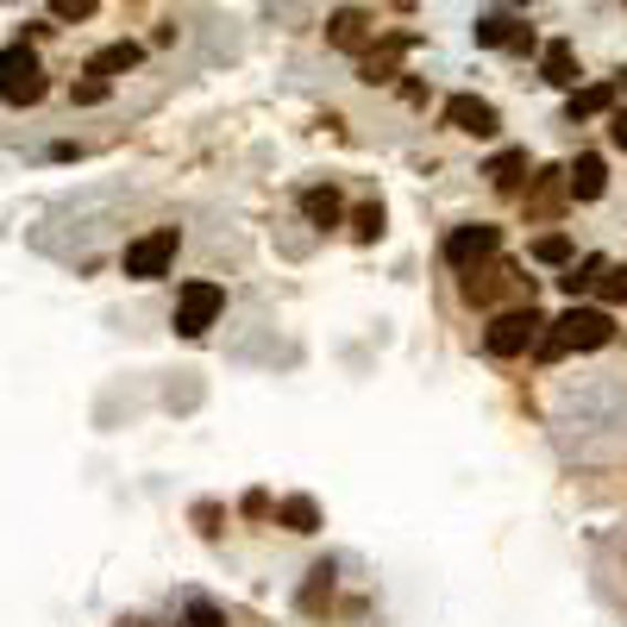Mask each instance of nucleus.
I'll use <instances>...</instances> for the list:
<instances>
[{
	"label": "nucleus",
	"mask_w": 627,
	"mask_h": 627,
	"mask_svg": "<svg viewBox=\"0 0 627 627\" xmlns=\"http://www.w3.org/2000/svg\"><path fill=\"white\" fill-rule=\"evenodd\" d=\"M571 201L565 189V170L559 163H546V170H533L528 189H521V214H528V226H540V220H559V208Z\"/></svg>",
	"instance_id": "obj_8"
},
{
	"label": "nucleus",
	"mask_w": 627,
	"mask_h": 627,
	"mask_svg": "<svg viewBox=\"0 0 627 627\" xmlns=\"http://www.w3.org/2000/svg\"><path fill=\"white\" fill-rule=\"evenodd\" d=\"M402 51H414V32H395V39H383L376 51H364V63H358V82L364 88H376V82H395V57Z\"/></svg>",
	"instance_id": "obj_12"
},
{
	"label": "nucleus",
	"mask_w": 627,
	"mask_h": 627,
	"mask_svg": "<svg viewBox=\"0 0 627 627\" xmlns=\"http://www.w3.org/2000/svg\"><path fill=\"white\" fill-rule=\"evenodd\" d=\"M371 39H376V25H371V13H364V7H339L333 20H327V44H333V51L364 57V51H371Z\"/></svg>",
	"instance_id": "obj_10"
},
{
	"label": "nucleus",
	"mask_w": 627,
	"mask_h": 627,
	"mask_svg": "<svg viewBox=\"0 0 627 627\" xmlns=\"http://www.w3.org/2000/svg\"><path fill=\"white\" fill-rule=\"evenodd\" d=\"M301 220H308V226H320V233H333L339 220H346V201H339L333 182H314V189H301Z\"/></svg>",
	"instance_id": "obj_14"
},
{
	"label": "nucleus",
	"mask_w": 627,
	"mask_h": 627,
	"mask_svg": "<svg viewBox=\"0 0 627 627\" xmlns=\"http://www.w3.org/2000/svg\"><path fill=\"white\" fill-rule=\"evenodd\" d=\"M276 528L320 533V502H314V496H283V502H276Z\"/></svg>",
	"instance_id": "obj_19"
},
{
	"label": "nucleus",
	"mask_w": 627,
	"mask_h": 627,
	"mask_svg": "<svg viewBox=\"0 0 627 627\" xmlns=\"http://www.w3.org/2000/svg\"><path fill=\"white\" fill-rule=\"evenodd\" d=\"M608 339H615V314L608 308H584V301H571L559 320H546V333H540V346H533V358L540 364H552V358L565 352H603Z\"/></svg>",
	"instance_id": "obj_1"
},
{
	"label": "nucleus",
	"mask_w": 627,
	"mask_h": 627,
	"mask_svg": "<svg viewBox=\"0 0 627 627\" xmlns=\"http://www.w3.org/2000/svg\"><path fill=\"white\" fill-rule=\"evenodd\" d=\"M195 521H201V533H220V528H214V521H220V509H214V502H201V509H195Z\"/></svg>",
	"instance_id": "obj_30"
},
{
	"label": "nucleus",
	"mask_w": 627,
	"mask_h": 627,
	"mask_svg": "<svg viewBox=\"0 0 627 627\" xmlns=\"http://www.w3.org/2000/svg\"><path fill=\"white\" fill-rule=\"evenodd\" d=\"M565 189H571V201H603L608 195V163L596 151H577L565 163Z\"/></svg>",
	"instance_id": "obj_11"
},
{
	"label": "nucleus",
	"mask_w": 627,
	"mask_h": 627,
	"mask_svg": "<svg viewBox=\"0 0 627 627\" xmlns=\"http://www.w3.org/2000/svg\"><path fill=\"white\" fill-rule=\"evenodd\" d=\"M608 145H615V151H627V107H615V114H608Z\"/></svg>",
	"instance_id": "obj_28"
},
{
	"label": "nucleus",
	"mask_w": 627,
	"mask_h": 627,
	"mask_svg": "<svg viewBox=\"0 0 627 627\" xmlns=\"http://www.w3.org/2000/svg\"><path fill=\"white\" fill-rule=\"evenodd\" d=\"M470 32H477V44H483V51H509V44H514V32H521V25H514L509 13H483V20L470 25Z\"/></svg>",
	"instance_id": "obj_21"
},
{
	"label": "nucleus",
	"mask_w": 627,
	"mask_h": 627,
	"mask_svg": "<svg viewBox=\"0 0 627 627\" xmlns=\"http://www.w3.org/2000/svg\"><path fill=\"white\" fill-rule=\"evenodd\" d=\"M177 252H182V233H177V226H151L145 238H132V245L119 252V270L132 276V283H157V276H170Z\"/></svg>",
	"instance_id": "obj_6"
},
{
	"label": "nucleus",
	"mask_w": 627,
	"mask_h": 627,
	"mask_svg": "<svg viewBox=\"0 0 627 627\" xmlns=\"http://www.w3.org/2000/svg\"><path fill=\"white\" fill-rule=\"evenodd\" d=\"M439 119H446L451 132H465V138H496L502 132V114H496V100H483V95H451Z\"/></svg>",
	"instance_id": "obj_9"
},
{
	"label": "nucleus",
	"mask_w": 627,
	"mask_h": 627,
	"mask_svg": "<svg viewBox=\"0 0 627 627\" xmlns=\"http://www.w3.org/2000/svg\"><path fill=\"white\" fill-rule=\"evenodd\" d=\"M51 95V76H44V57L25 39H13L0 51V100L7 107H39Z\"/></svg>",
	"instance_id": "obj_2"
},
{
	"label": "nucleus",
	"mask_w": 627,
	"mask_h": 627,
	"mask_svg": "<svg viewBox=\"0 0 627 627\" xmlns=\"http://www.w3.org/2000/svg\"><path fill=\"white\" fill-rule=\"evenodd\" d=\"M608 257H584V264H565V276H559V289L577 301V295H596V283H603Z\"/></svg>",
	"instance_id": "obj_20"
},
{
	"label": "nucleus",
	"mask_w": 627,
	"mask_h": 627,
	"mask_svg": "<svg viewBox=\"0 0 627 627\" xmlns=\"http://www.w3.org/2000/svg\"><path fill=\"white\" fill-rule=\"evenodd\" d=\"M458 295H465V308H496V301L528 308V301H533V276H521L514 264L496 257V264H483L477 276H465V289H458Z\"/></svg>",
	"instance_id": "obj_4"
},
{
	"label": "nucleus",
	"mask_w": 627,
	"mask_h": 627,
	"mask_svg": "<svg viewBox=\"0 0 627 627\" xmlns=\"http://www.w3.org/2000/svg\"><path fill=\"white\" fill-rule=\"evenodd\" d=\"M483 177H490V189L496 195H521V182L533 177V157L514 145V151H496L490 163H483Z\"/></svg>",
	"instance_id": "obj_13"
},
{
	"label": "nucleus",
	"mask_w": 627,
	"mask_h": 627,
	"mask_svg": "<svg viewBox=\"0 0 627 627\" xmlns=\"http://www.w3.org/2000/svg\"><path fill=\"white\" fill-rule=\"evenodd\" d=\"M352 238L358 245H376V238H383V208H376V201L352 208Z\"/></svg>",
	"instance_id": "obj_23"
},
{
	"label": "nucleus",
	"mask_w": 627,
	"mask_h": 627,
	"mask_svg": "<svg viewBox=\"0 0 627 627\" xmlns=\"http://www.w3.org/2000/svg\"><path fill=\"white\" fill-rule=\"evenodd\" d=\"M138 63H145V44H132V39H114V44H100L95 57H88V76L114 82V76H126V70H138Z\"/></svg>",
	"instance_id": "obj_16"
},
{
	"label": "nucleus",
	"mask_w": 627,
	"mask_h": 627,
	"mask_svg": "<svg viewBox=\"0 0 627 627\" xmlns=\"http://www.w3.org/2000/svg\"><path fill=\"white\" fill-rule=\"evenodd\" d=\"M540 333H546V314L533 308H502L490 320V327H483V352L490 358H528L533 346H540Z\"/></svg>",
	"instance_id": "obj_5"
},
{
	"label": "nucleus",
	"mask_w": 627,
	"mask_h": 627,
	"mask_svg": "<svg viewBox=\"0 0 627 627\" xmlns=\"http://www.w3.org/2000/svg\"><path fill=\"white\" fill-rule=\"evenodd\" d=\"M182 627H226V608H214V603H189V608H182Z\"/></svg>",
	"instance_id": "obj_27"
},
{
	"label": "nucleus",
	"mask_w": 627,
	"mask_h": 627,
	"mask_svg": "<svg viewBox=\"0 0 627 627\" xmlns=\"http://www.w3.org/2000/svg\"><path fill=\"white\" fill-rule=\"evenodd\" d=\"M596 295H603V308H621L627 301V264H608L603 283H596Z\"/></svg>",
	"instance_id": "obj_24"
},
{
	"label": "nucleus",
	"mask_w": 627,
	"mask_h": 627,
	"mask_svg": "<svg viewBox=\"0 0 627 627\" xmlns=\"http://www.w3.org/2000/svg\"><path fill=\"white\" fill-rule=\"evenodd\" d=\"M439 257H446V270L477 276L483 264H496V257H502V226H490V220L451 226V233H446V245H439Z\"/></svg>",
	"instance_id": "obj_3"
},
{
	"label": "nucleus",
	"mask_w": 627,
	"mask_h": 627,
	"mask_svg": "<svg viewBox=\"0 0 627 627\" xmlns=\"http://www.w3.org/2000/svg\"><path fill=\"white\" fill-rule=\"evenodd\" d=\"M615 82H589V88H571V100H565V126H584V119H596V114H615Z\"/></svg>",
	"instance_id": "obj_15"
},
{
	"label": "nucleus",
	"mask_w": 627,
	"mask_h": 627,
	"mask_svg": "<svg viewBox=\"0 0 627 627\" xmlns=\"http://www.w3.org/2000/svg\"><path fill=\"white\" fill-rule=\"evenodd\" d=\"M245 514H252V521H264V514H270V496L252 490V496H245Z\"/></svg>",
	"instance_id": "obj_29"
},
{
	"label": "nucleus",
	"mask_w": 627,
	"mask_h": 627,
	"mask_svg": "<svg viewBox=\"0 0 627 627\" xmlns=\"http://www.w3.org/2000/svg\"><path fill=\"white\" fill-rule=\"evenodd\" d=\"M100 0H51V20H63V25H82L88 13H95Z\"/></svg>",
	"instance_id": "obj_26"
},
{
	"label": "nucleus",
	"mask_w": 627,
	"mask_h": 627,
	"mask_svg": "<svg viewBox=\"0 0 627 627\" xmlns=\"http://www.w3.org/2000/svg\"><path fill=\"white\" fill-rule=\"evenodd\" d=\"M333 584H339V565L333 559H320V565L308 571V584H301V615H327V603H333Z\"/></svg>",
	"instance_id": "obj_17"
},
{
	"label": "nucleus",
	"mask_w": 627,
	"mask_h": 627,
	"mask_svg": "<svg viewBox=\"0 0 627 627\" xmlns=\"http://www.w3.org/2000/svg\"><path fill=\"white\" fill-rule=\"evenodd\" d=\"M107 95H114V82H100V76H82V82H70V100H76V107H100Z\"/></svg>",
	"instance_id": "obj_25"
},
{
	"label": "nucleus",
	"mask_w": 627,
	"mask_h": 627,
	"mask_svg": "<svg viewBox=\"0 0 627 627\" xmlns=\"http://www.w3.org/2000/svg\"><path fill=\"white\" fill-rule=\"evenodd\" d=\"M220 314H226V289L208 283V276H195V283H182V289H177V314H170V327H177L182 339H201Z\"/></svg>",
	"instance_id": "obj_7"
},
{
	"label": "nucleus",
	"mask_w": 627,
	"mask_h": 627,
	"mask_svg": "<svg viewBox=\"0 0 627 627\" xmlns=\"http://www.w3.org/2000/svg\"><path fill=\"white\" fill-rule=\"evenodd\" d=\"M577 257V238L571 233H540L533 238V264H571Z\"/></svg>",
	"instance_id": "obj_22"
},
{
	"label": "nucleus",
	"mask_w": 627,
	"mask_h": 627,
	"mask_svg": "<svg viewBox=\"0 0 627 627\" xmlns=\"http://www.w3.org/2000/svg\"><path fill=\"white\" fill-rule=\"evenodd\" d=\"M540 76H546L552 88H577V51H571L565 39L540 44Z\"/></svg>",
	"instance_id": "obj_18"
},
{
	"label": "nucleus",
	"mask_w": 627,
	"mask_h": 627,
	"mask_svg": "<svg viewBox=\"0 0 627 627\" xmlns=\"http://www.w3.org/2000/svg\"><path fill=\"white\" fill-rule=\"evenodd\" d=\"M509 7H521V0H509Z\"/></svg>",
	"instance_id": "obj_31"
}]
</instances>
